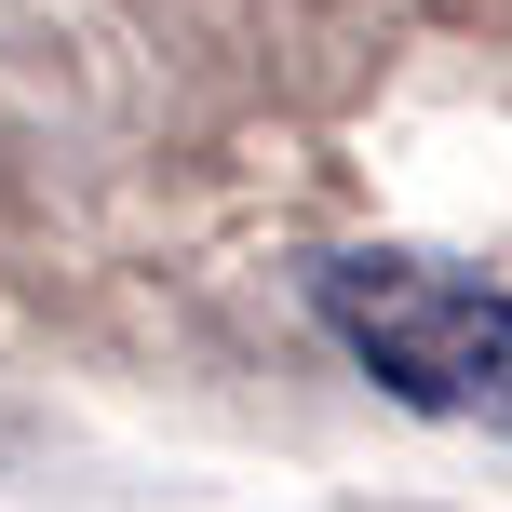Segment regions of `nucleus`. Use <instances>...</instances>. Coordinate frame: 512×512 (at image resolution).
Here are the masks:
<instances>
[{"label":"nucleus","instance_id":"obj_1","mask_svg":"<svg viewBox=\"0 0 512 512\" xmlns=\"http://www.w3.org/2000/svg\"><path fill=\"white\" fill-rule=\"evenodd\" d=\"M310 310L391 405L459 418V432H512V283L445 270V256H324Z\"/></svg>","mask_w":512,"mask_h":512}]
</instances>
